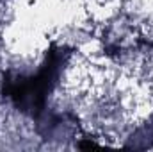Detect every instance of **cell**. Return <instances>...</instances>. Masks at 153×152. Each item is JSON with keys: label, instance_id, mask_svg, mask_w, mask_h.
<instances>
[{"label": "cell", "instance_id": "cell-1", "mask_svg": "<svg viewBox=\"0 0 153 152\" xmlns=\"http://www.w3.org/2000/svg\"><path fill=\"white\" fill-rule=\"evenodd\" d=\"M70 54L71 52L66 47L52 45L50 50H46L45 59L36 74L25 75L7 72L2 81V93L11 99L18 111L38 118L46 108L48 97L59 84V79L70 61Z\"/></svg>", "mask_w": 153, "mask_h": 152}]
</instances>
